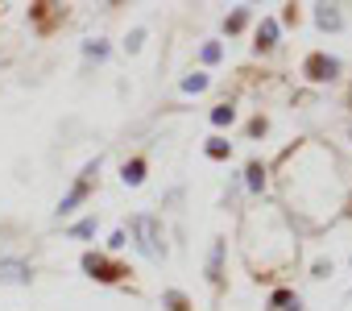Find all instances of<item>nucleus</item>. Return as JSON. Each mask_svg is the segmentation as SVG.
<instances>
[{
	"label": "nucleus",
	"mask_w": 352,
	"mask_h": 311,
	"mask_svg": "<svg viewBox=\"0 0 352 311\" xmlns=\"http://www.w3.org/2000/svg\"><path fill=\"white\" fill-rule=\"evenodd\" d=\"M133 237H137V249H141L149 261L166 257V245H162V224H157L153 216H133Z\"/></svg>",
	"instance_id": "f257e3e1"
},
{
	"label": "nucleus",
	"mask_w": 352,
	"mask_h": 311,
	"mask_svg": "<svg viewBox=\"0 0 352 311\" xmlns=\"http://www.w3.org/2000/svg\"><path fill=\"white\" fill-rule=\"evenodd\" d=\"M30 282H34L30 261H21V257H0V286H30Z\"/></svg>",
	"instance_id": "f03ea898"
},
{
	"label": "nucleus",
	"mask_w": 352,
	"mask_h": 311,
	"mask_svg": "<svg viewBox=\"0 0 352 311\" xmlns=\"http://www.w3.org/2000/svg\"><path fill=\"white\" fill-rule=\"evenodd\" d=\"M96 171H100V162H91V167L83 171V179H79V183H75V187L63 195V204H58V216H67V212H75V208L83 204V195H87V187H91V175H96Z\"/></svg>",
	"instance_id": "7ed1b4c3"
},
{
	"label": "nucleus",
	"mask_w": 352,
	"mask_h": 311,
	"mask_svg": "<svg viewBox=\"0 0 352 311\" xmlns=\"http://www.w3.org/2000/svg\"><path fill=\"white\" fill-rule=\"evenodd\" d=\"M336 71H340V63L327 58V54H311L307 58V75L311 79H336Z\"/></svg>",
	"instance_id": "20e7f679"
},
{
	"label": "nucleus",
	"mask_w": 352,
	"mask_h": 311,
	"mask_svg": "<svg viewBox=\"0 0 352 311\" xmlns=\"http://www.w3.org/2000/svg\"><path fill=\"white\" fill-rule=\"evenodd\" d=\"M83 270H87L91 278H100V282H112V278L120 274L116 266H108V261H104V257H96V253H87V257H83Z\"/></svg>",
	"instance_id": "39448f33"
},
{
	"label": "nucleus",
	"mask_w": 352,
	"mask_h": 311,
	"mask_svg": "<svg viewBox=\"0 0 352 311\" xmlns=\"http://www.w3.org/2000/svg\"><path fill=\"white\" fill-rule=\"evenodd\" d=\"M315 25L336 34V30L344 25V17H340V9H336V5H319V9H315Z\"/></svg>",
	"instance_id": "423d86ee"
},
{
	"label": "nucleus",
	"mask_w": 352,
	"mask_h": 311,
	"mask_svg": "<svg viewBox=\"0 0 352 311\" xmlns=\"http://www.w3.org/2000/svg\"><path fill=\"white\" fill-rule=\"evenodd\" d=\"M120 179H124L129 187H141V183H145V162H141V158L124 162V175H120Z\"/></svg>",
	"instance_id": "0eeeda50"
},
{
	"label": "nucleus",
	"mask_w": 352,
	"mask_h": 311,
	"mask_svg": "<svg viewBox=\"0 0 352 311\" xmlns=\"http://www.w3.org/2000/svg\"><path fill=\"white\" fill-rule=\"evenodd\" d=\"M257 38H261L257 46H274V42H278V21H274V17H265V21H261V34H257Z\"/></svg>",
	"instance_id": "6e6552de"
},
{
	"label": "nucleus",
	"mask_w": 352,
	"mask_h": 311,
	"mask_svg": "<svg viewBox=\"0 0 352 311\" xmlns=\"http://www.w3.org/2000/svg\"><path fill=\"white\" fill-rule=\"evenodd\" d=\"M204 87H208V75H199V71H195V75H187V79H183V92H187V96H199V92H204Z\"/></svg>",
	"instance_id": "1a4fd4ad"
},
{
	"label": "nucleus",
	"mask_w": 352,
	"mask_h": 311,
	"mask_svg": "<svg viewBox=\"0 0 352 311\" xmlns=\"http://www.w3.org/2000/svg\"><path fill=\"white\" fill-rule=\"evenodd\" d=\"M83 54L96 58V63H104L108 58V42H83Z\"/></svg>",
	"instance_id": "9d476101"
},
{
	"label": "nucleus",
	"mask_w": 352,
	"mask_h": 311,
	"mask_svg": "<svg viewBox=\"0 0 352 311\" xmlns=\"http://www.w3.org/2000/svg\"><path fill=\"white\" fill-rule=\"evenodd\" d=\"M220 257H224V245L216 241L212 245V257H208V278H220Z\"/></svg>",
	"instance_id": "9b49d317"
},
{
	"label": "nucleus",
	"mask_w": 352,
	"mask_h": 311,
	"mask_svg": "<svg viewBox=\"0 0 352 311\" xmlns=\"http://www.w3.org/2000/svg\"><path fill=\"white\" fill-rule=\"evenodd\" d=\"M274 307H282V311H302V307H298V299H294L290 290H278V294H274Z\"/></svg>",
	"instance_id": "f8f14e48"
},
{
	"label": "nucleus",
	"mask_w": 352,
	"mask_h": 311,
	"mask_svg": "<svg viewBox=\"0 0 352 311\" xmlns=\"http://www.w3.org/2000/svg\"><path fill=\"white\" fill-rule=\"evenodd\" d=\"M208 153H212V158H228V153H232V145H228L224 137H212V141H208Z\"/></svg>",
	"instance_id": "ddd939ff"
},
{
	"label": "nucleus",
	"mask_w": 352,
	"mask_h": 311,
	"mask_svg": "<svg viewBox=\"0 0 352 311\" xmlns=\"http://www.w3.org/2000/svg\"><path fill=\"white\" fill-rule=\"evenodd\" d=\"M212 120H216V125H232V120H236V108L220 104V108H212Z\"/></svg>",
	"instance_id": "4468645a"
},
{
	"label": "nucleus",
	"mask_w": 352,
	"mask_h": 311,
	"mask_svg": "<svg viewBox=\"0 0 352 311\" xmlns=\"http://www.w3.org/2000/svg\"><path fill=\"white\" fill-rule=\"evenodd\" d=\"M245 175H249V191H261V187H265V175H261V167H249Z\"/></svg>",
	"instance_id": "2eb2a0df"
},
{
	"label": "nucleus",
	"mask_w": 352,
	"mask_h": 311,
	"mask_svg": "<svg viewBox=\"0 0 352 311\" xmlns=\"http://www.w3.org/2000/svg\"><path fill=\"white\" fill-rule=\"evenodd\" d=\"M199 54H204V63H220V54H224V50H220V42H208Z\"/></svg>",
	"instance_id": "dca6fc26"
},
{
	"label": "nucleus",
	"mask_w": 352,
	"mask_h": 311,
	"mask_svg": "<svg viewBox=\"0 0 352 311\" xmlns=\"http://www.w3.org/2000/svg\"><path fill=\"white\" fill-rule=\"evenodd\" d=\"M141 42H145V30H133V34H129V42H124V46H129V54H137V50H141Z\"/></svg>",
	"instance_id": "f3484780"
},
{
	"label": "nucleus",
	"mask_w": 352,
	"mask_h": 311,
	"mask_svg": "<svg viewBox=\"0 0 352 311\" xmlns=\"http://www.w3.org/2000/svg\"><path fill=\"white\" fill-rule=\"evenodd\" d=\"M96 233V220H79L75 228H71V237H91Z\"/></svg>",
	"instance_id": "a211bd4d"
},
{
	"label": "nucleus",
	"mask_w": 352,
	"mask_h": 311,
	"mask_svg": "<svg viewBox=\"0 0 352 311\" xmlns=\"http://www.w3.org/2000/svg\"><path fill=\"white\" fill-rule=\"evenodd\" d=\"M166 303H170V307H174V311H183V307H187V299H183V294H179V290H166Z\"/></svg>",
	"instance_id": "6ab92c4d"
},
{
	"label": "nucleus",
	"mask_w": 352,
	"mask_h": 311,
	"mask_svg": "<svg viewBox=\"0 0 352 311\" xmlns=\"http://www.w3.org/2000/svg\"><path fill=\"white\" fill-rule=\"evenodd\" d=\"M241 25H245V9H236V13H232V17H228V34H236V30H241Z\"/></svg>",
	"instance_id": "aec40b11"
},
{
	"label": "nucleus",
	"mask_w": 352,
	"mask_h": 311,
	"mask_svg": "<svg viewBox=\"0 0 352 311\" xmlns=\"http://www.w3.org/2000/svg\"><path fill=\"white\" fill-rule=\"evenodd\" d=\"M124 245H129V237H124V233H112V237H108V249H124Z\"/></svg>",
	"instance_id": "412c9836"
}]
</instances>
